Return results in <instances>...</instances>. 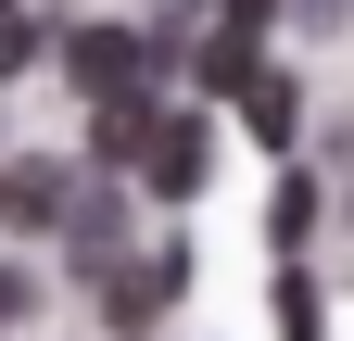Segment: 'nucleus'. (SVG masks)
I'll return each mask as SVG.
<instances>
[{"instance_id":"obj_6","label":"nucleus","mask_w":354,"mask_h":341,"mask_svg":"<svg viewBox=\"0 0 354 341\" xmlns=\"http://www.w3.org/2000/svg\"><path fill=\"white\" fill-rule=\"evenodd\" d=\"M241 89H253V126H266V139H291V114H304L291 76H241Z\"/></svg>"},{"instance_id":"obj_5","label":"nucleus","mask_w":354,"mask_h":341,"mask_svg":"<svg viewBox=\"0 0 354 341\" xmlns=\"http://www.w3.org/2000/svg\"><path fill=\"white\" fill-rule=\"evenodd\" d=\"M241 76H253V38L215 26V38H203V89H241Z\"/></svg>"},{"instance_id":"obj_10","label":"nucleus","mask_w":354,"mask_h":341,"mask_svg":"<svg viewBox=\"0 0 354 341\" xmlns=\"http://www.w3.org/2000/svg\"><path fill=\"white\" fill-rule=\"evenodd\" d=\"M228 26H241V38H253V26H266V0H228Z\"/></svg>"},{"instance_id":"obj_4","label":"nucleus","mask_w":354,"mask_h":341,"mask_svg":"<svg viewBox=\"0 0 354 341\" xmlns=\"http://www.w3.org/2000/svg\"><path fill=\"white\" fill-rule=\"evenodd\" d=\"M140 139H152V101H140V89H114L102 126H88V152H102V164H140Z\"/></svg>"},{"instance_id":"obj_7","label":"nucleus","mask_w":354,"mask_h":341,"mask_svg":"<svg viewBox=\"0 0 354 341\" xmlns=\"http://www.w3.org/2000/svg\"><path fill=\"white\" fill-rule=\"evenodd\" d=\"M26 51H38V26H26V0H0V76H26Z\"/></svg>"},{"instance_id":"obj_9","label":"nucleus","mask_w":354,"mask_h":341,"mask_svg":"<svg viewBox=\"0 0 354 341\" xmlns=\"http://www.w3.org/2000/svg\"><path fill=\"white\" fill-rule=\"evenodd\" d=\"M13 316H26V278H13V266H0V329H13Z\"/></svg>"},{"instance_id":"obj_1","label":"nucleus","mask_w":354,"mask_h":341,"mask_svg":"<svg viewBox=\"0 0 354 341\" xmlns=\"http://www.w3.org/2000/svg\"><path fill=\"white\" fill-rule=\"evenodd\" d=\"M76 89L88 101H114V89H140V76H152V38H127V26H76Z\"/></svg>"},{"instance_id":"obj_2","label":"nucleus","mask_w":354,"mask_h":341,"mask_svg":"<svg viewBox=\"0 0 354 341\" xmlns=\"http://www.w3.org/2000/svg\"><path fill=\"white\" fill-rule=\"evenodd\" d=\"M203 164H215V152H203V114H152V139H140V177H152L165 202H190V190H203Z\"/></svg>"},{"instance_id":"obj_3","label":"nucleus","mask_w":354,"mask_h":341,"mask_svg":"<svg viewBox=\"0 0 354 341\" xmlns=\"http://www.w3.org/2000/svg\"><path fill=\"white\" fill-rule=\"evenodd\" d=\"M64 215V164H0V228H51Z\"/></svg>"},{"instance_id":"obj_8","label":"nucleus","mask_w":354,"mask_h":341,"mask_svg":"<svg viewBox=\"0 0 354 341\" xmlns=\"http://www.w3.org/2000/svg\"><path fill=\"white\" fill-rule=\"evenodd\" d=\"M279 341H317V291L304 278H279Z\"/></svg>"}]
</instances>
